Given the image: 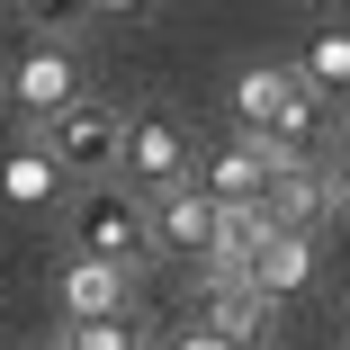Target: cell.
<instances>
[{
	"instance_id": "cell-16",
	"label": "cell",
	"mask_w": 350,
	"mask_h": 350,
	"mask_svg": "<svg viewBox=\"0 0 350 350\" xmlns=\"http://www.w3.org/2000/svg\"><path fill=\"white\" fill-rule=\"evenodd\" d=\"M180 350H225V341H216V332H206V323H198V332H180Z\"/></svg>"
},
{
	"instance_id": "cell-14",
	"label": "cell",
	"mask_w": 350,
	"mask_h": 350,
	"mask_svg": "<svg viewBox=\"0 0 350 350\" xmlns=\"http://www.w3.org/2000/svg\"><path fill=\"white\" fill-rule=\"evenodd\" d=\"M54 162H45V144H27V153H10V162H0V198H10V206H45L54 198Z\"/></svg>"
},
{
	"instance_id": "cell-13",
	"label": "cell",
	"mask_w": 350,
	"mask_h": 350,
	"mask_svg": "<svg viewBox=\"0 0 350 350\" xmlns=\"http://www.w3.org/2000/svg\"><path fill=\"white\" fill-rule=\"evenodd\" d=\"M297 90L306 99H350V27H323L314 45H306V72H297Z\"/></svg>"
},
{
	"instance_id": "cell-5",
	"label": "cell",
	"mask_w": 350,
	"mask_h": 350,
	"mask_svg": "<svg viewBox=\"0 0 350 350\" xmlns=\"http://www.w3.org/2000/svg\"><path fill=\"white\" fill-rule=\"evenodd\" d=\"M323 206H332V171H314V162H269V180H260V216H269L278 234H306Z\"/></svg>"
},
{
	"instance_id": "cell-8",
	"label": "cell",
	"mask_w": 350,
	"mask_h": 350,
	"mask_svg": "<svg viewBox=\"0 0 350 350\" xmlns=\"http://www.w3.org/2000/svg\"><path fill=\"white\" fill-rule=\"evenodd\" d=\"M144 216H153V252H189V260H206V252H216V216H225V206H206L198 189H171V198L144 206Z\"/></svg>"
},
{
	"instance_id": "cell-6",
	"label": "cell",
	"mask_w": 350,
	"mask_h": 350,
	"mask_svg": "<svg viewBox=\"0 0 350 350\" xmlns=\"http://www.w3.org/2000/svg\"><path fill=\"white\" fill-rule=\"evenodd\" d=\"M269 216L260 206H225L216 216V252H206V288H252V260L269 252Z\"/></svg>"
},
{
	"instance_id": "cell-1",
	"label": "cell",
	"mask_w": 350,
	"mask_h": 350,
	"mask_svg": "<svg viewBox=\"0 0 350 350\" xmlns=\"http://www.w3.org/2000/svg\"><path fill=\"white\" fill-rule=\"evenodd\" d=\"M72 234H81V260H99V269H135V260L153 252L144 198H117V189H99V198L72 206Z\"/></svg>"
},
{
	"instance_id": "cell-12",
	"label": "cell",
	"mask_w": 350,
	"mask_h": 350,
	"mask_svg": "<svg viewBox=\"0 0 350 350\" xmlns=\"http://www.w3.org/2000/svg\"><path fill=\"white\" fill-rule=\"evenodd\" d=\"M63 306H72V323H108V314H126V269L72 260V278H63Z\"/></svg>"
},
{
	"instance_id": "cell-3",
	"label": "cell",
	"mask_w": 350,
	"mask_h": 350,
	"mask_svg": "<svg viewBox=\"0 0 350 350\" xmlns=\"http://www.w3.org/2000/svg\"><path fill=\"white\" fill-rule=\"evenodd\" d=\"M117 171L144 189V206H153V198H171V189H189L198 153H189L180 117H126V153H117Z\"/></svg>"
},
{
	"instance_id": "cell-7",
	"label": "cell",
	"mask_w": 350,
	"mask_h": 350,
	"mask_svg": "<svg viewBox=\"0 0 350 350\" xmlns=\"http://www.w3.org/2000/svg\"><path fill=\"white\" fill-rule=\"evenodd\" d=\"M10 99H18V108H36V117H63V108L81 99V63L63 54V45H36V54H18Z\"/></svg>"
},
{
	"instance_id": "cell-11",
	"label": "cell",
	"mask_w": 350,
	"mask_h": 350,
	"mask_svg": "<svg viewBox=\"0 0 350 350\" xmlns=\"http://www.w3.org/2000/svg\"><path fill=\"white\" fill-rule=\"evenodd\" d=\"M306 278H314V243H306V234H269V252L252 260V288L278 306V297H297Z\"/></svg>"
},
{
	"instance_id": "cell-10",
	"label": "cell",
	"mask_w": 350,
	"mask_h": 350,
	"mask_svg": "<svg viewBox=\"0 0 350 350\" xmlns=\"http://www.w3.org/2000/svg\"><path fill=\"white\" fill-rule=\"evenodd\" d=\"M206 332H216L225 350H260L269 297H260V288H206Z\"/></svg>"
},
{
	"instance_id": "cell-9",
	"label": "cell",
	"mask_w": 350,
	"mask_h": 350,
	"mask_svg": "<svg viewBox=\"0 0 350 350\" xmlns=\"http://www.w3.org/2000/svg\"><path fill=\"white\" fill-rule=\"evenodd\" d=\"M306 90H297V72H278V63H252V72L234 81V117H243V135L252 144H269L278 126H288V108H297Z\"/></svg>"
},
{
	"instance_id": "cell-4",
	"label": "cell",
	"mask_w": 350,
	"mask_h": 350,
	"mask_svg": "<svg viewBox=\"0 0 350 350\" xmlns=\"http://www.w3.org/2000/svg\"><path fill=\"white\" fill-rule=\"evenodd\" d=\"M260 180H269V144H252V135H225L216 153H198L189 189L206 206H260Z\"/></svg>"
},
{
	"instance_id": "cell-17",
	"label": "cell",
	"mask_w": 350,
	"mask_h": 350,
	"mask_svg": "<svg viewBox=\"0 0 350 350\" xmlns=\"http://www.w3.org/2000/svg\"><path fill=\"white\" fill-rule=\"evenodd\" d=\"M54 350H63V341H54Z\"/></svg>"
},
{
	"instance_id": "cell-15",
	"label": "cell",
	"mask_w": 350,
	"mask_h": 350,
	"mask_svg": "<svg viewBox=\"0 0 350 350\" xmlns=\"http://www.w3.org/2000/svg\"><path fill=\"white\" fill-rule=\"evenodd\" d=\"M63 350H144V332H135V314H108V323H72Z\"/></svg>"
},
{
	"instance_id": "cell-2",
	"label": "cell",
	"mask_w": 350,
	"mask_h": 350,
	"mask_svg": "<svg viewBox=\"0 0 350 350\" xmlns=\"http://www.w3.org/2000/svg\"><path fill=\"white\" fill-rule=\"evenodd\" d=\"M126 153V117L108 99H72L63 117H45V162L54 171H117Z\"/></svg>"
}]
</instances>
